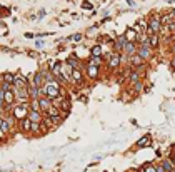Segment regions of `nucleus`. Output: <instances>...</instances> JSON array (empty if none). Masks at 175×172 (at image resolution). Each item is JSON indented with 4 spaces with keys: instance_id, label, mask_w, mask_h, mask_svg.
Segmentation results:
<instances>
[{
    "instance_id": "f704fd0d",
    "label": "nucleus",
    "mask_w": 175,
    "mask_h": 172,
    "mask_svg": "<svg viewBox=\"0 0 175 172\" xmlns=\"http://www.w3.org/2000/svg\"><path fill=\"white\" fill-rule=\"evenodd\" d=\"M169 157H170V159H172V162L175 164V152H173V154H170V156H169Z\"/></svg>"
},
{
    "instance_id": "a878e982",
    "label": "nucleus",
    "mask_w": 175,
    "mask_h": 172,
    "mask_svg": "<svg viewBox=\"0 0 175 172\" xmlns=\"http://www.w3.org/2000/svg\"><path fill=\"white\" fill-rule=\"evenodd\" d=\"M45 114H47L48 117H59V115H62L60 109H59V107H55V105H52V107H50V109H48Z\"/></svg>"
},
{
    "instance_id": "a211bd4d",
    "label": "nucleus",
    "mask_w": 175,
    "mask_h": 172,
    "mask_svg": "<svg viewBox=\"0 0 175 172\" xmlns=\"http://www.w3.org/2000/svg\"><path fill=\"white\" fill-rule=\"evenodd\" d=\"M3 100H5V105H10V107H13L15 105V92L13 90H7L5 92V97H3Z\"/></svg>"
},
{
    "instance_id": "b1692460",
    "label": "nucleus",
    "mask_w": 175,
    "mask_h": 172,
    "mask_svg": "<svg viewBox=\"0 0 175 172\" xmlns=\"http://www.w3.org/2000/svg\"><path fill=\"white\" fill-rule=\"evenodd\" d=\"M40 132H42V122H32V127H30V134L40 135Z\"/></svg>"
},
{
    "instance_id": "4be33fe9",
    "label": "nucleus",
    "mask_w": 175,
    "mask_h": 172,
    "mask_svg": "<svg viewBox=\"0 0 175 172\" xmlns=\"http://www.w3.org/2000/svg\"><path fill=\"white\" fill-rule=\"evenodd\" d=\"M28 94H30V100L32 99H40V87H35V85H28Z\"/></svg>"
},
{
    "instance_id": "4468645a",
    "label": "nucleus",
    "mask_w": 175,
    "mask_h": 172,
    "mask_svg": "<svg viewBox=\"0 0 175 172\" xmlns=\"http://www.w3.org/2000/svg\"><path fill=\"white\" fill-rule=\"evenodd\" d=\"M38 104H40V110L42 112H47V110L50 109V107H52V99L50 97H45V95H42L40 99H38Z\"/></svg>"
},
{
    "instance_id": "423d86ee",
    "label": "nucleus",
    "mask_w": 175,
    "mask_h": 172,
    "mask_svg": "<svg viewBox=\"0 0 175 172\" xmlns=\"http://www.w3.org/2000/svg\"><path fill=\"white\" fill-rule=\"evenodd\" d=\"M127 38H125V35H119V37H115V40L112 42V47H113V50L115 52H120L122 53V50H123V47H125V44H127Z\"/></svg>"
},
{
    "instance_id": "2f4dec72",
    "label": "nucleus",
    "mask_w": 175,
    "mask_h": 172,
    "mask_svg": "<svg viewBox=\"0 0 175 172\" xmlns=\"http://www.w3.org/2000/svg\"><path fill=\"white\" fill-rule=\"evenodd\" d=\"M82 9H87V10H92V9H94V5H92L90 2H84V3H82Z\"/></svg>"
},
{
    "instance_id": "e433bc0d",
    "label": "nucleus",
    "mask_w": 175,
    "mask_h": 172,
    "mask_svg": "<svg viewBox=\"0 0 175 172\" xmlns=\"http://www.w3.org/2000/svg\"><path fill=\"white\" fill-rule=\"evenodd\" d=\"M170 50H172V53H173V55H175V44L172 45V47H170Z\"/></svg>"
},
{
    "instance_id": "9d476101",
    "label": "nucleus",
    "mask_w": 175,
    "mask_h": 172,
    "mask_svg": "<svg viewBox=\"0 0 175 172\" xmlns=\"http://www.w3.org/2000/svg\"><path fill=\"white\" fill-rule=\"evenodd\" d=\"M13 87H15V89H25V87H28V80L23 77L22 74H15V79H13Z\"/></svg>"
},
{
    "instance_id": "393cba45",
    "label": "nucleus",
    "mask_w": 175,
    "mask_h": 172,
    "mask_svg": "<svg viewBox=\"0 0 175 172\" xmlns=\"http://www.w3.org/2000/svg\"><path fill=\"white\" fill-rule=\"evenodd\" d=\"M159 40H160L159 34L148 35V42H150V45H152V49H157V47H159Z\"/></svg>"
},
{
    "instance_id": "f257e3e1",
    "label": "nucleus",
    "mask_w": 175,
    "mask_h": 172,
    "mask_svg": "<svg viewBox=\"0 0 175 172\" xmlns=\"http://www.w3.org/2000/svg\"><path fill=\"white\" fill-rule=\"evenodd\" d=\"M28 110H30L28 104H15L10 114H12V115H13V117H15V119L20 122L22 119H25V117L28 115Z\"/></svg>"
},
{
    "instance_id": "39448f33",
    "label": "nucleus",
    "mask_w": 175,
    "mask_h": 172,
    "mask_svg": "<svg viewBox=\"0 0 175 172\" xmlns=\"http://www.w3.org/2000/svg\"><path fill=\"white\" fill-rule=\"evenodd\" d=\"M84 82H85L84 70H82V69H72V82H70V84H73V85H82Z\"/></svg>"
},
{
    "instance_id": "2eb2a0df",
    "label": "nucleus",
    "mask_w": 175,
    "mask_h": 172,
    "mask_svg": "<svg viewBox=\"0 0 175 172\" xmlns=\"http://www.w3.org/2000/svg\"><path fill=\"white\" fill-rule=\"evenodd\" d=\"M87 64H88V65H95V67H100V69H102V65L105 62H103L102 55H90V57H88V60H87Z\"/></svg>"
},
{
    "instance_id": "0eeeda50",
    "label": "nucleus",
    "mask_w": 175,
    "mask_h": 172,
    "mask_svg": "<svg viewBox=\"0 0 175 172\" xmlns=\"http://www.w3.org/2000/svg\"><path fill=\"white\" fill-rule=\"evenodd\" d=\"M60 112H62L63 117H67L70 114V110H72V100H70L69 97H63V100L60 102Z\"/></svg>"
},
{
    "instance_id": "c756f323",
    "label": "nucleus",
    "mask_w": 175,
    "mask_h": 172,
    "mask_svg": "<svg viewBox=\"0 0 175 172\" xmlns=\"http://www.w3.org/2000/svg\"><path fill=\"white\" fill-rule=\"evenodd\" d=\"M134 90L137 92V94H138V92H142V90H144V84H142V80H138L137 84L134 85Z\"/></svg>"
},
{
    "instance_id": "cd10ccee",
    "label": "nucleus",
    "mask_w": 175,
    "mask_h": 172,
    "mask_svg": "<svg viewBox=\"0 0 175 172\" xmlns=\"http://www.w3.org/2000/svg\"><path fill=\"white\" fill-rule=\"evenodd\" d=\"M140 172H157V166H153V164H144L142 166V169H140Z\"/></svg>"
},
{
    "instance_id": "5701e85b",
    "label": "nucleus",
    "mask_w": 175,
    "mask_h": 172,
    "mask_svg": "<svg viewBox=\"0 0 175 172\" xmlns=\"http://www.w3.org/2000/svg\"><path fill=\"white\" fill-rule=\"evenodd\" d=\"M20 129H22V132H30V127H32V120L28 119V117H25V119L20 120Z\"/></svg>"
},
{
    "instance_id": "c9c22d12",
    "label": "nucleus",
    "mask_w": 175,
    "mask_h": 172,
    "mask_svg": "<svg viewBox=\"0 0 175 172\" xmlns=\"http://www.w3.org/2000/svg\"><path fill=\"white\" fill-rule=\"evenodd\" d=\"M25 37H27V38H34L35 35H34V34H25Z\"/></svg>"
},
{
    "instance_id": "7c9ffc66",
    "label": "nucleus",
    "mask_w": 175,
    "mask_h": 172,
    "mask_svg": "<svg viewBox=\"0 0 175 172\" xmlns=\"http://www.w3.org/2000/svg\"><path fill=\"white\" fill-rule=\"evenodd\" d=\"M82 38H84V35H82V34H73L72 37H70V40H72V42H80Z\"/></svg>"
},
{
    "instance_id": "f8f14e48",
    "label": "nucleus",
    "mask_w": 175,
    "mask_h": 172,
    "mask_svg": "<svg viewBox=\"0 0 175 172\" xmlns=\"http://www.w3.org/2000/svg\"><path fill=\"white\" fill-rule=\"evenodd\" d=\"M67 64H69L72 69H82L84 70V65H82V60L77 57V53H72V55L67 59Z\"/></svg>"
},
{
    "instance_id": "20e7f679",
    "label": "nucleus",
    "mask_w": 175,
    "mask_h": 172,
    "mask_svg": "<svg viewBox=\"0 0 175 172\" xmlns=\"http://www.w3.org/2000/svg\"><path fill=\"white\" fill-rule=\"evenodd\" d=\"M44 84H45V79H44V74H42V70L35 72L34 75H30V79H28V85H35V87H42Z\"/></svg>"
},
{
    "instance_id": "aec40b11",
    "label": "nucleus",
    "mask_w": 175,
    "mask_h": 172,
    "mask_svg": "<svg viewBox=\"0 0 175 172\" xmlns=\"http://www.w3.org/2000/svg\"><path fill=\"white\" fill-rule=\"evenodd\" d=\"M148 145H152V137H150V134H145L144 137L140 139V141H137V147H138V149L148 147Z\"/></svg>"
},
{
    "instance_id": "6e6552de",
    "label": "nucleus",
    "mask_w": 175,
    "mask_h": 172,
    "mask_svg": "<svg viewBox=\"0 0 175 172\" xmlns=\"http://www.w3.org/2000/svg\"><path fill=\"white\" fill-rule=\"evenodd\" d=\"M137 52H138V44H137V42H127V44H125V47H123V50H122V53H125L127 57L135 55Z\"/></svg>"
},
{
    "instance_id": "f3484780",
    "label": "nucleus",
    "mask_w": 175,
    "mask_h": 172,
    "mask_svg": "<svg viewBox=\"0 0 175 172\" xmlns=\"http://www.w3.org/2000/svg\"><path fill=\"white\" fill-rule=\"evenodd\" d=\"M123 35H125V38H127L128 42H137V38H138V32L135 30L134 27H128Z\"/></svg>"
},
{
    "instance_id": "ddd939ff",
    "label": "nucleus",
    "mask_w": 175,
    "mask_h": 172,
    "mask_svg": "<svg viewBox=\"0 0 175 172\" xmlns=\"http://www.w3.org/2000/svg\"><path fill=\"white\" fill-rule=\"evenodd\" d=\"M128 62H130V65L134 67V69H138V67H142L145 64V60L142 59L138 53H135V55H130L128 57Z\"/></svg>"
},
{
    "instance_id": "c85d7f7f",
    "label": "nucleus",
    "mask_w": 175,
    "mask_h": 172,
    "mask_svg": "<svg viewBox=\"0 0 175 172\" xmlns=\"http://www.w3.org/2000/svg\"><path fill=\"white\" fill-rule=\"evenodd\" d=\"M13 79H15V74H10V72L3 74V82H9V84L13 85Z\"/></svg>"
},
{
    "instance_id": "7ed1b4c3",
    "label": "nucleus",
    "mask_w": 175,
    "mask_h": 172,
    "mask_svg": "<svg viewBox=\"0 0 175 172\" xmlns=\"http://www.w3.org/2000/svg\"><path fill=\"white\" fill-rule=\"evenodd\" d=\"M160 28H162V22H160V17L159 15H152L148 20V25H147V34L152 35V34H160Z\"/></svg>"
},
{
    "instance_id": "1a4fd4ad",
    "label": "nucleus",
    "mask_w": 175,
    "mask_h": 172,
    "mask_svg": "<svg viewBox=\"0 0 175 172\" xmlns=\"http://www.w3.org/2000/svg\"><path fill=\"white\" fill-rule=\"evenodd\" d=\"M85 74H87L88 79L95 80L97 77H100V67H95V65H85Z\"/></svg>"
},
{
    "instance_id": "72a5a7b5",
    "label": "nucleus",
    "mask_w": 175,
    "mask_h": 172,
    "mask_svg": "<svg viewBox=\"0 0 175 172\" xmlns=\"http://www.w3.org/2000/svg\"><path fill=\"white\" fill-rule=\"evenodd\" d=\"M37 47H38V49L44 47V40H37Z\"/></svg>"
},
{
    "instance_id": "bb28decb",
    "label": "nucleus",
    "mask_w": 175,
    "mask_h": 172,
    "mask_svg": "<svg viewBox=\"0 0 175 172\" xmlns=\"http://www.w3.org/2000/svg\"><path fill=\"white\" fill-rule=\"evenodd\" d=\"M90 55H103V50H102V45L97 44L90 49Z\"/></svg>"
},
{
    "instance_id": "dca6fc26",
    "label": "nucleus",
    "mask_w": 175,
    "mask_h": 172,
    "mask_svg": "<svg viewBox=\"0 0 175 172\" xmlns=\"http://www.w3.org/2000/svg\"><path fill=\"white\" fill-rule=\"evenodd\" d=\"M27 117L32 122H42V120H44V112H40V110H28Z\"/></svg>"
},
{
    "instance_id": "9b49d317",
    "label": "nucleus",
    "mask_w": 175,
    "mask_h": 172,
    "mask_svg": "<svg viewBox=\"0 0 175 172\" xmlns=\"http://www.w3.org/2000/svg\"><path fill=\"white\" fill-rule=\"evenodd\" d=\"M138 55L142 57L144 60H147V59H150L152 57V53H153V49L150 47V45H138Z\"/></svg>"
},
{
    "instance_id": "4c0bfd02",
    "label": "nucleus",
    "mask_w": 175,
    "mask_h": 172,
    "mask_svg": "<svg viewBox=\"0 0 175 172\" xmlns=\"http://www.w3.org/2000/svg\"><path fill=\"white\" fill-rule=\"evenodd\" d=\"M127 2H128V3H130V5H134V3H135V2H134V0H127Z\"/></svg>"
},
{
    "instance_id": "f03ea898",
    "label": "nucleus",
    "mask_w": 175,
    "mask_h": 172,
    "mask_svg": "<svg viewBox=\"0 0 175 172\" xmlns=\"http://www.w3.org/2000/svg\"><path fill=\"white\" fill-rule=\"evenodd\" d=\"M120 62H122V53L120 52H110L109 55H107V69L109 70H115L117 67L120 65Z\"/></svg>"
},
{
    "instance_id": "6ab92c4d",
    "label": "nucleus",
    "mask_w": 175,
    "mask_h": 172,
    "mask_svg": "<svg viewBox=\"0 0 175 172\" xmlns=\"http://www.w3.org/2000/svg\"><path fill=\"white\" fill-rule=\"evenodd\" d=\"M163 166V169L165 172H175V164L172 162V159L170 157H165V159H162V162H160Z\"/></svg>"
},
{
    "instance_id": "473e14b6",
    "label": "nucleus",
    "mask_w": 175,
    "mask_h": 172,
    "mask_svg": "<svg viewBox=\"0 0 175 172\" xmlns=\"http://www.w3.org/2000/svg\"><path fill=\"white\" fill-rule=\"evenodd\" d=\"M170 69L175 70V55L172 57V60H170Z\"/></svg>"
},
{
    "instance_id": "412c9836",
    "label": "nucleus",
    "mask_w": 175,
    "mask_h": 172,
    "mask_svg": "<svg viewBox=\"0 0 175 172\" xmlns=\"http://www.w3.org/2000/svg\"><path fill=\"white\" fill-rule=\"evenodd\" d=\"M140 77H142V75H140V72L134 69V70L130 72V75H128V84H130V85H135L138 80H140Z\"/></svg>"
}]
</instances>
